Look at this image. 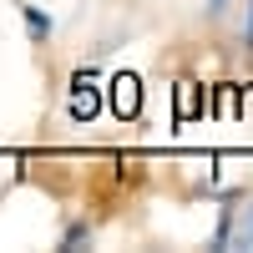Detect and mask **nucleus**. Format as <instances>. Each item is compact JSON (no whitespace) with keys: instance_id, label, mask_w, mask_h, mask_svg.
I'll return each instance as SVG.
<instances>
[{"instance_id":"nucleus-1","label":"nucleus","mask_w":253,"mask_h":253,"mask_svg":"<svg viewBox=\"0 0 253 253\" xmlns=\"http://www.w3.org/2000/svg\"><path fill=\"white\" fill-rule=\"evenodd\" d=\"M101 91H107V107H112L117 122H137V112H142V81L132 71H117Z\"/></svg>"},{"instance_id":"nucleus-2","label":"nucleus","mask_w":253,"mask_h":253,"mask_svg":"<svg viewBox=\"0 0 253 253\" xmlns=\"http://www.w3.org/2000/svg\"><path fill=\"white\" fill-rule=\"evenodd\" d=\"M66 112H71V122H81V126L101 112V81H96V71H76V76H71Z\"/></svg>"},{"instance_id":"nucleus-3","label":"nucleus","mask_w":253,"mask_h":253,"mask_svg":"<svg viewBox=\"0 0 253 253\" xmlns=\"http://www.w3.org/2000/svg\"><path fill=\"white\" fill-rule=\"evenodd\" d=\"M203 107H208V101H203V91H198V81H177V122H198L203 117Z\"/></svg>"},{"instance_id":"nucleus-4","label":"nucleus","mask_w":253,"mask_h":253,"mask_svg":"<svg viewBox=\"0 0 253 253\" xmlns=\"http://www.w3.org/2000/svg\"><path fill=\"white\" fill-rule=\"evenodd\" d=\"M20 15H26V31H31L36 41H46V36H51V15H46V10H36V5H20Z\"/></svg>"},{"instance_id":"nucleus-5","label":"nucleus","mask_w":253,"mask_h":253,"mask_svg":"<svg viewBox=\"0 0 253 253\" xmlns=\"http://www.w3.org/2000/svg\"><path fill=\"white\" fill-rule=\"evenodd\" d=\"M91 233H86V223H71L66 233H61V248H76V243H86Z\"/></svg>"},{"instance_id":"nucleus-6","label":"nucleus","mask_w":253,"mask_h":253,"mask_svg":"<svg viewBox=\"0 0 253 253\" xmlns=\"http://www.w3.org/2000/svg\"><path fill=\"white\" fill-rule=\"evenodd\" d=\"M228 5H233V0H208V15H223Z\"/></svg>"},{"instance_id":"nucleus-7","label":"nucleus","mask_w":253,"mask_h":253,"mask_svg":"<svg viewBox=\"0 0 253 253\" xmlns=\"http://www.w3.org/2000/svg\"><path fill=\"white\" fill-rule=\"evenodd\" d=\"M248 51H253V0H248Z\"/></svg>"}]
</instances>
